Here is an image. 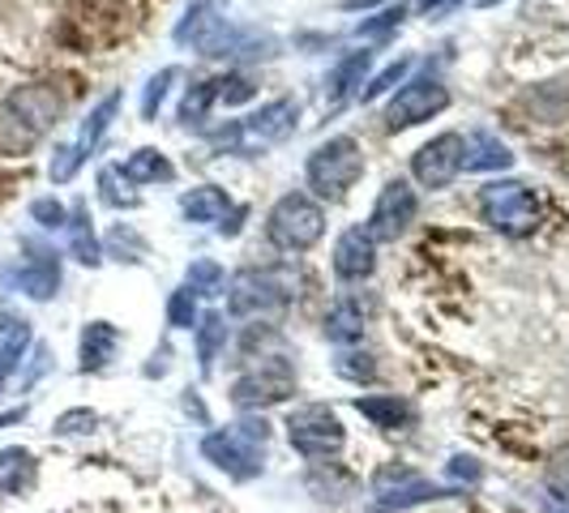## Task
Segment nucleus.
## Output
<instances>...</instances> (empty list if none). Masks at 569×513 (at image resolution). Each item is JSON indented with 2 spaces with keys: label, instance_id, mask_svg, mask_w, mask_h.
<instances>
[{
  "label": "nucleus",
  "instance_id": "nucleus-1",
  "mask_svg": "<svg viewBox=\"0 0 569 513\" xmlns=\"http://www.w3.org/2000/svg\"><path fill=\"white\" fill-rule=\"evenodd\" d=\"M296 120H300V103H291V99H274V103H266L261 112L244 115V120H236V124H228V129H219L210 142H214V150L257 159V154H266V150L283 145L287 138L296 133Z\"/></svg>",
  "mask_w": 569,
  "mask_h": 513
},
{
  "label": "nucleus",
  "instance_id": "nucleus-2",
  "mask_svg": "<svg viewBox=\"0 0 569 513\" xmlns=\"http://www.w3.org/2000/svg\"><path fill=\"white\" fill-rule=\"evenodd\" d=\"M266 441H270L266 420L249 415V420H240V424L206 432L201 457L214 462L219 471H228L231 480H257L261 466H266Z\"/></svg>",
  "mask_w": 569,
  "mask_h": 513
},
{
  "label": "nucleus",
  "instance_id": "nucleus-3",
  "mask_svg": "<svg viewBox=\"0 0 569 513\" xmlns=\"http://www.w3.org/2000/svg\"><path fill=\"white\" fill-rule=\"evenodd\" d=\"M300 274L291 265H270V270H240L228 283V309L231 316L249 321V316H274L300 295Z\"/></svg>",
  "mask_w": 569,
  "mask_h": 513
},
{
  "label": "nucleus",
  "instance_id": "nucleus-4",
  "mask_svg": "<svg viewBox=\"0 0 569 513\" xmlns=\"http://www.w3.org/2000/svg\"><path fill=\"white\" fill-rule=\"evenodd\" d=\"M64 103H69V94H64L57 82L22 86V90H13L9 103H4L0 133L9 138L13 150H18V145H30L34 138H43V133L57 124L60 112H64Z\"/></svg>",
  "mask_w": 569,
  "mask_h": 513
},
{
  "label": "nucleus",
  "instance_id": "nucleus-5",
  "mask_svg": "<svg viewBox=\"0 0 569 513\" xmlns=\"http://www.w3.org/2000/svg\"><path fill=\"white\" fill-rule=\"evenodd\" d=\"M326 235V210L309 193H287L266 214V240L279 253H309Z\"/></svg>",
  "mask_w": 569,
  "mask_h": 513
},
{
  "label": "nucleus",
  "instance_id": "nucleus-6",
  "mask_svg": "<svg viewBox=\"0 0 569 513\" xmlns=\"http://www.w3.org/2000/svg\"><path fill=\"white\" fill-rule=\"evenodd\" d=\"M291 394H296V369H291V360L279 355V351L249 355L244 372H240L236 385H231V402L244 406V411L274 406V402H287Z\"/></svg>",
  "mask_w": 569,
  "mask_h": 513
},
{
  "label": "nucleus",
  "instance_id": "nucleus-7",
  "mask_svg": "<svg viewBox=\"0 0 569 513\" xmlns=\"http://www.w3.org/2000/svg\"><path fill=\"white\" fill-rule=\"evenodd\" d=\"M480 214L492 231L501 235H531L540 228V201L522 180H492L480 189Z\"/></svg>",
  "mask_w": 569,
  "mask_h": 513
},
{
  "label": "nucleus",
  "instance_id": "nucleus-8",
  "mask_svg": "<svg viewBox=\"0 0 569 513\" xmlns=\"http://www.w3.org/2000/svg\"><path fill=\"white\" fill-rule=\"evenodd\" d=\"M287 436H291V450L300 457H309V462H330V457H339L342 445H347L342 420L330 406H321V402L296 406V411L287 415Z\"/></svg>",
  "mask_w": 569,
  "mask_h": 513
},
{
  "label": "nucleus",
  "instance_id": "nucleus-9",
  "mask_svg": "<svg viewBox=\"0 0 569 513\" xmlns=\"http://www.w3.org/2000/svg\"><path fill=\"white\" fill-rule=\"evenodd\" d=\"M365 175V150L356 138H330L309 154V189L317 198H342Z\"/></svg>",
  "mask_w": 569,
  "mask_h": 513
},
{
  "label": "nucleus",
  "instance_id": "nucleus-10",
  "mask_svg": "<svg viewBox=\"0 0 569 513\" xmlns=\"http://www.w3.org/2000/svg\"><path fill=\"white\" fill-rule=\"evenodd\" d=\"M372 505L377 513H395V510H411V505H420V501H437V496H450V487H437L428 484L420 471H411V466H386V471H377V480H372Z\"/></svg>",
  "mask_w": 569,
  "mask_h": 513
},
{
  "label": "nucleus",
  "instance_id": "nucleus-11",
  "mask_svg": "<svg viewBox=\"0 0 569 513\" xmlns=\"http://www.w3.org/2000/svg\"><path fill=\"white\" fill-rule=\"evenodd\" d=\"M446 108H450V90L437 82V78H411L390 99L386 124L390 129H411V124H425V120H432V115L446 112Z\"/></svg>",
  "mask_w": 569,
  "mask_h": 513
},
{
  "label": "nucleus",
  "instance_id": "nucleus-12",
  "mask_svg": "<svg viewBox=\"0 0 569 513\" xmlns=\"http://www.w3.org/2000/svg\"><path fill=\"white\" fill-rule=\"evenodd\" d=\"M467 168V142L458 138V133H441V138H432L416 150V159H411V171H416V180L425 184V189H446V184H455L458 175Z\"/></svg>",
  "mask_w": 569,
  "mask_h": 513
},
{
  "label": "nucleus",
  "instance_id": "nucleus-13",
  "mask_svg": "<svg viewBox=\"0 0 569 513\" xmlns=\"http://www.w3.org/2000/svg\"><path fill=\"white\" fill-rule=\"evenodd\" d=\"M176 39L180 43H193L201 57H228V52H236V43H240V34L228 27V18H219L214 0L193 4L189 18L176 27Z\"/></svg>",
  "mask_w": 569,
  "mask_h": 513
},
{
  "label": "nucleus",
  "instance_id": "nucleus-14",
  "mask_svg": "<svg viewBox=\"0 0 569 513\" xmlns=\"http://www.w3.org/2000/svg\"><path fill=\"white\" fill-rule=\"evenodd\" d=\"M411 223H416V193H411L407 180H390V184L381 189L377 205H372L369 228L365 231H369L372 240H399Z\"/></svg>",
  "mask_w": 569,
  "mask_h": 513
},
{
  "label": "nucleus",
  "instance_id": "nucleus-15",
  "mask_svg": "<svg viewBox=\"0 0 569 513\" xmlns=\"http://www.w3.org/2000/svg\"><path fill=\"white\" fill-rule=\"evenodd\" d=\"M116 108H120V94H108V99H103V103H99L94 112L86 115V124H82V133H78V142L69 145V150H60V159L52 163V180H60V184H64V180H69L73 171L82 168V159L90 154V150H94V145H99V138L108 133V124H112Z\"/></svg>",
  "mask_w": 569,
  "mask_h": 513
},
{
  "label": "nucleus",
  "instance_id": "nucleus-16",
  "mask_svg": "<svg viewBox=\"0 0 569 513\" xmlns=\"http://www.w3.org/2000/svg\"><path fill=\"white\" fill-rule=\"evenodd\" d=\"M377 265V240L365 228H347L335 244V274L342 283H360L369 279Z\"/></svg>",
  "mask_w": 569,
  "mask_h": 513
},
{
  "label": "nucleus",
  "instance_id": "nucleus-17",
  "mask_svg": "<svg viewBox=\"0 0 569 513\" xmlns=\"http://www.w3.org/2000/svg\"><path fill=\"white\" fill-rule=\"evenodd\" d=\"M180 210H184V219H189V223H214V228H223L236 205L228 201L223 189H214V184H198L193 193H184V198H180Z\"/></svg>",
  "mask_w": 569,
  "mask_h": 513
},
{
  "label": "nucleus",
  "instance_id": "nucleus-18",
  "mask_svg": "<svg viewBox=\"0 0 569 513\" xmlns=\"http://www.w3.org/2000/svg\"><path fill=\"white\" fill-rule=\"evenodd\" d=\"M356 411L372 420L377 428H386V432H399L416 420V411H411V402L399 399V394H365V399H356Z\"/></svg>",
  "mask_w": 569,
  "mask_h": 513
},
{
  "label": "nucleus",
  "instance_id": "nucleus-19",
  "mask_svg": "<svg viewBox=\"0 0 569 513\" xmlns=\"http://www.w3.org/2000/svg\"><path fill=\"white\" fill-rule=\"evenodd\" d=\"M120 346V330L112 321H90L82 330V372H103Z\"/></svg>",
  "mask_w": 569,
  "mask_h": 513
},
{
  "label": "nucleus",
  "instance_id": "nucleus-20",
  "mask_svg": "<svg viewBox=\"0 0 569 513\" xmlns=\"http://www.w3.org/2000/svg\"><path fill=\"white\" fill-rule=\"evenodd\" d=\"M326 334H330V342H339L342 351H347V346H360V342H365V304H360V300H339V304L330 309Z\"/></svg>",
  "mask_w": 569,
  "mask_h": 513
},
{
  "label": "nucleus",
  "instance_id": "nucleus-21",
  "mask_svg": "<svg viewBox=\"0 0 569 513\" xmlns=\"http://www.w3.org/2000/svg\"><path fill=\"white\" fill-rule=\"evenodd\" d=\"M531 115L540 120V124H561L569 115V86L566 82H548V86H536L527 99H522Z\"/></svg>",
  "mask_w": 569,
  "mask_h": 513
},
{
  "label": "nucleus",
  "instance_id": "nucleus-22",
  "mask_svg": "<svg viewBox=\"0 0 569 513\" xmlns=\"http://www.w3.org/2000/svg\"><path fill=\"white\" fill-rule=\"evenodd\" d=\"M372 57L369 52H351L347 60H339L335 69H330V78H326V94H330V103H342L356 86H365V73H369Z\"/></svg>",
  "mask_w": 569,
  "mask_h": 513
},
{
  "label": "nucleus",
  "instance_id": "nucleus-23",
  "mask_svg": "<svg viewBox=\"0 0 569 513\" xmlns=\"http://www.w3.org/2000/svg\"><path fill=\"white\" fill-rule=\"evenodd\" d=\"M120 175L129 180V184H159V180H171L176 171H171V163L159 154V150H133L124 163H120Z\"/></svg>",
  "mask_w": 569,
  "mask_h": 513
},
{
  "label": "nucleus",
  "instance_id": "nucleus-24",
  "mask_svg": "<svg viewBox=\"0 0 569 513\" xmlns=\"http://www.w3.org/2000/svg\"><path fill=\"white\" fill-rule=\"evenodd\" d=\"M27 342H30V325H27V321L0 313V385H4V376H9V372L18 369V360H22Z\"/></svg>",
  "mask_w": 569,
  "mask_h": 513
},
{
  "label": "nucleus",
  "instance_id": "nucleus-25",
  "mask_svg": "<svg viewBox=\"0 0 569 513\" xmlns=\"http://www.w3.org/2000/svg\"><path fill=\"white\" fill-rule=\"evenodd\" d=\"M467 171H506L513 163L510 145L497 142L492 133H476L471 142H467Z\"/></svg>",
  "mask_w": 569,
  "mask_h": 513
},
{
  "label": "nucleus",
  "instance_id": "nucleus-26",
  "mask_svg": "<svg viewBox=\"0 0 569 513\" xmlns=\"http://www.w3.org/2000/svg\"><path fill=\"white\" fill-rule=\"evenodd\" d=\"M34 480V457L27 450H0V496H18Z\"/></svg>",
  "mask_w": 569,
  "mask_h": 513
},
{
  "label": "nucleus",
  "instance_id": "nucleus-27",
  "mask_svg": "<svg viewBox=\"0 0 569 513\" xmlns=\"http://www.w3.org/2000/svg\"><path fill=\"white\" fill-rule=\"evenodd\" d=\"M228 346V321L219 313H206L198 321V360H201V372L214 369V360H219V351Z\"/></svg>",
  "mask_w": 569,
  "mask_h": 513
},
{
  "label": "nucleus",
  "instance_id": "nucleus-28",
  "mask_svg": "<svg viewBox=\"0 0 569 513\" xmlns=\"http://www.w3.org/2000/svg\"><path fill=\"white\" fill-rule=\"evenodd\" d=\"M223 283H228V279H223L219 261H206V256H201V261L189 265V291H193V295H219Z\"/></svg>",
  "mask_w": 569,
  "mask_h": 513
},
{
  "label": "nucleus",
  "instance_id": "nucleus-29",
  "mask_svg": "<svg viewBox=\"0 0 569 513\" xmlns=\"http://www.w3.org/2000/svg\"><path fill=\"white\" fill-rule=\"evenodd\" d=\"M168 325L171 330H198V295L189 286H180L168 300Z\"/></svg>",
  "mask_w": 569,
  "mask_h": 513
},
{
  "label": "nucleus",
  "instance_id": "nucleus-30",
  "mask_svg": "<svg viewBox=\"0 0 569 513\" xmlns=\"http://www.w3.org/2000/svg\"><path fill=\"white\" fill-rule=\"evenodd\" d=\"M543 487H548L552 505H569V450L552 454V462H548V475H543Z\"/></svg>",
  "mask_w": 569,
  "mask_h": 513
},
{
  "label": "nucleus",
  "instance_id": "nucleus-31",
  "mask_svg": "<svg viewBox=\"0 0 569 513\" xmlns=\"http://www.w3.org/2000/svg\"><path fill=\"white\" fill-rule=\"evenodd\" d=\"M210 108H214V82H198L184 94V103H180V120L184 124H201Z\"/></svg>",
  "mask_w": 569,
  "mask_h": 513
},
{
  "label": "nucleus",
  "instance_id": "nucleus-32",
  "mask_svg": "<svg viewBox=\"0 0 569 513\" xmlns=\"http://www.w3.org/2000/svg\"><path fill=\"white\" fill-rule=\"evenodd\" d=\"M73 253H78L82 265H99V240H94V228H90L86 210L73 214Z\"/></svg>",
  "mask_w": 569,
  "mask_h": 513
},
{
  "label": "nucleus",
  "instance_id": "nucleus-33",
  "mask_svg": "<svg viewBox=\"0 0 569 513\" xmlns=\"http://www.w3.org/2000/svg\"><path fill=\"white\" fill-rule=\"evenodd\" d=\"M253 99V82L249 78H214V103H228V108H236V103H249Z\"/></svg>",
  "mask_w": 569,
  "mask_h": 513
},
{
  "label": "nucleus",
  "instance_id": "nucleus-34",
  "mask_svg": "<svg viewBox=\"0 0 569 513\" xmlns=\"http://www.w3.org/2000/svg\"><path fill=\"white\" fill-rule=\"evenodd\" d=\"M171 78H176V69H163V73H154V78L146 82V94H142V115H146V120H154V112H159V103L168 99Z\"/></svg>",
  "mask_w": 569,
  "mask_h": 513
},
{
  "label": "nucleus",
  "instance_id": "nucleus-35",
  "mask_svg": "<svg viewBox=\"0 0 569 513\" xmlns=\"http://www.w3.org/2000/svg\"><path fill=\"white\" fill-rule=\"evenodd\" d=\"M402 18H407V9H402V0L399 4H390V9H381V13H377V18H372V22H360V27H356V34H360V39H365V34H386V30H395L402 22Z\"/></svg>",
  "mask_w": 569,
  "mask_h": 513
},
{
  "label": "nucleus",
  "instance_id": "nucleus-36",
  "mask_svg": "<svg viewBox=\"0 0 569 513\" xmlns=\"http://www.w3.org/2000/svg\"><path fill=\"white\" fill-rule=\"evenodd\" d=\"M402 73H407V60H395V64H390V69H386V73H377V78H372V82L365 86V99H377V94H386V90H390V86L399 82Z\"/></svg>",
  "mask_w": 569,
  "mask_h": 513
},
{
  "label": "nucleus",
  "instance_id": "nucleus-37",
  "mask_svg": "<svg viewBox=\"0 0 569 513\" xmlns=\"http://www.w3.org/2000/svg\"><path fill=\"white\" fill-rule=\"evenodd\" d=\"M30 214H34L43 228H60V223H64V205H57V201H34Z\"/></svg>",
  "mask_w": 569,
  "mask_h": 513
},
{
  "label": "nucleus",
  "instance_id": "nucleus-38",
  "mask_svg": "<svg viewBox=\"0 0 569 513\" xmlns=\"http://www.w3.org/2000/svg\"><path fill=\"white\" fill-rule=\"evenodd\" d=\"M86 428H94V415H90V411H69V415L57 420V432H86Z\"/></svg>",
  "mask_w": 569,
  "mask_h": 513
},
{
  "label": "nucleus",
  "instance_id": "nucleus-39",
  "mask_svg": "<svg viewBox=\"0 0 569 513\" xmlns=\"http://www.w3.org/2000/svg\"><path fill=\"white\" fill-rule=\"evenodd\" d=\"M450 475H458V480H471V484H476V480H480V466H476L471 457H455V466H450Z\"/></svg>",
  "mask_w": 569,
  "mask_h": 513
},
{
  "label": "nucleus",
  "instance_id": "nucleus-40",
  "mask_svg": "<svg viewBox=\"0 0 569 513\" xmlns=\"http://www.w3.org/2000/svg\"><path fill=\"white\" fill-rule=\"evenodd\" d=\"M372 4H381V0H342V9H372Z\"/></svg>",
  "mask_w": 569,
  "mask_h": 513
},
{
  "label": "nucleus",
  "instance_id": "nucleus-41",
  "mask_svg": "<svg viewBox=\"0 0 569 513\" xmlns=\"http://www.w3.org/2000/svg\"><path fill=\"white\" fill-rule=\"evenodd\" d=\"M22 415H27V411H4V415H0V424H18Z\"/></svg>",
  "mask_w": 569,
  "mask_h": 513
},
{
  "label": "nucleus",
  "instance_id": "nucleus-42",
  "mask_svg": "<svg viewBox=\"0 0 569 513\" xmlns=\"http://www.w3.org/2000/svg\"><path fill=\"white\" fill-rule=\"evenodd\" d=\"M441 4H446V0H420V9H425V13H432V9H441Z\"/></svg>",
  "mask_w": 569,
  "mask_h": 513
},
{
  "label": "nucleus",
  "instance_id": "nucleus-43",
  "mask_svg": "<svg viewBox=\"0 0 569 513\" xmlns=\"http://www.w3.org/2000/svg\"><path fill=\"white\" fill-rule=\"evenodd\" d=\"M548 513H566V510H561V505H552V510H548Z\"/></svg>",
  "mask_w": 569,
  "mask_h": 513
},
{
  "label": "nucleus",
  "instance_id": "nucleus-44",
  "mask_svg": "<svg viewBox=\"0 0 569 513\" xmlns=\"http://www.w3.org/2000/svg\"><path fill=\"white\" fill-rule=\"evenodd\" d=\"M485 4H497V0H485Z\"/></svg>",
  "mask_w": 569,
  "mask_h": 513
}]
</instances>
